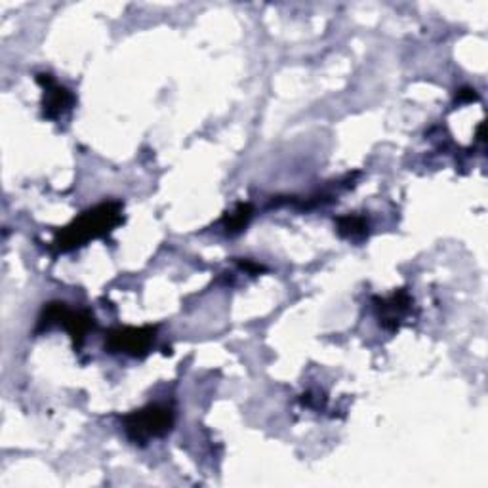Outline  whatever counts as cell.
Segmentation results:
<instances>
[{
	"label": "cell",
	"instance_id": "1",
	"mask_svg": "<svg viewBox=\"0 0 488 488\" xmlns=\"http://www.w3.org/2000/svg\"><path fill=\"white\" fill-rule=\"evenodd\" d=\"M122 222V204L121 202H106L99 207L84 212L79 220H75L63 233L56 239V248L61 252L73 250L90 239L106 237L107 233Z\"/></svg>",
	"mask_w": 488,
	"mask_h": 488
},
{
	"label": "cell",
	"instance_id": "2",
	"mask_svg": "<svg viewBox=\"0 0 488 488\" xmlns=\"http://www.w3.org/2000/svg\"><path fill=\"white\" fill-rule=\"evenodd\" d=\"M174 426V413L170 406L164 405H149L124 418L126 435L134 443H147L155 437H162L169 433Z\"/></svg>",
	"mask_w": 488,
	"mask_h": 488
},
{
	"label": "cell",
	"instance_id": "3",
	"mask_svg": "<svg viewBox=\"0 0 488 488\" xmlns=\"http://www.w3.org/2000/svg\"><path fill=\"white\" fill-rule=\"evenodd\" d=\"M153 340H155V330L153 328H119L109 334V350L121 351L132 357H144Z\"/></svg>",
	"mask_w": 488,
	"mask_h": 488
},
{
	"label": "cell",
	"instance_id": "4",
	"mask_svg": "<svg viewBox=\"0 0 488 488\" xmlns=\"http://www.w3.org/2000/svg\"><path fill=\"white\" fill-rule=\"evenodd\" d=\"M38 83L44 86V114L50 121H58L73 107V94L66 86H59L52 76L38 75Z\"/></svg>",
	"mask_w": 488,
	"mask_h": 488
},
{
	"label": "cell",
	"instance_id": "5",
	"mask_svg": "<svg viewBox=\"0 0 488 488\" xmlns=\"http://www.w3.org/2000/svg\"><path fill=\"white\" fill-rule=\"evenodd\" d=\"M376 303H378L376 310H378L380 323L385 328L395 330V328H399L401 320L410 315V310H413L414 302H413V298H410V294L406 290H399L388 300H376Z\"/></svg>",
	"mask_w": 488,
	"mask_h": 488
},
{
	"label": "cell",
	"instance_id": "6",
	"mask_svg": "<svg viewBox=\"0 0 488 488\" xmlns=\"http://www.w3.org/2000/svg\"><path fill=\"white\" fill-rule=\"evenodd\" d=\"M340 235L351 240H361L368 235V224L361 216H343L338 220Z\"/></svg>",
	"mask_w": 488,
	"mask_h": 488
},
{
	"label": "cell",
	"instance_id": "7",
	"mask_svg": "<svg viewBox=\"0 0 488 488\" xmlns=\"http://www.w3.org/2000/svg\"><path fill=\"white\" fill-rule=\"evenodd\" d=\"M252 217V207L250 204H239V207L225 217V229L229 233H237V231L244 229Z\"/></svg>",
	"mask_w": 488,
	"mask_h": 488
}]
</instances>
